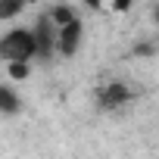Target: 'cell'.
I'll use <instances>...</instances> for the list:
<instances>
[{
  "mask_svg": "<svg viewBox=\"0 0 159 159\" xmlns=\"http://www.w3.org/2000/svg\"><path fill=\"white\" fill-rule=\"evenodd\" d=\"M38 56V44L31 28H10L7 34H0V59L7 66L10 62H28Z\"/></svg>",
  "mask_w": 159,
  "mask_h": 159,
  "instance_id": "cell-1",
  "label": "cell"
},
{
  "mask_svg": "<svg viewBox=\"0 0 159 159\" xmlns=\"http://www.w3.org/2000/svg\"><path fill=\"white\" fill-rule=\"evenodd\" d=\"M97 106L100 109H122L128 100H131V91H128V84L125 81H106V84H100L97 88Z\"/></svg>",
  "mask_w": 159,
  "mask_h": 159,
  "instance_id": "cell-2",
  "label": "cell"
},
{
  "mask_svg": "<svg viewBox=\"0 0 159 159\" xmlns=\"http://www.w3.org/2000/svg\"><path fill=\"white\" fill-rule=\"evenodd\" d=\"M81 38H84L81 19L72 22V25H66V28H56V50L62 56H72V53H78V47H81Z\"/></svg>",
  "mask_w": 159,
  "mask_h": 159,
  "instance_id": "cell-3",
  "label": "cell"
},
{
  "mask_svg": "<svg viewBox=\"0 0 159 159\" xmlns=\"http://www.w3.org/2000/svg\"><path fill=\"white\" fill-rule=\"evenodd\" d=\"M44 19H47L53 28H66V25L78 22V10H75V7H66V3H59V7H50Z\"/></svg>",
  "mask_w": 159,
  "mask_h": 159,
  "instance_id": "cell-4",
  "label": "cell"
},
{
  "mask_svg": "<svg viewBox=\"0 0 159 159\" xmlns=\"http://www.w3.org/2000/svg\"><path fill=\"white\" fill-rule=\"evenodd\" d=\"M22 10H25V7L19 3V0H0V22H10V19H16Z\"/></svg>",
  "mask_w": 159,
  "mask_h": 159,
  "instance_id": "cell-5",
  "label": "cell"
},
{
  "mask_svg": "<svg viewBox=\"0 0 159 159\" xmlns=\"http://www.w3.org/2000/svg\"><path fill=\"white\" fill-rule=\"evenodd\" d=\"M19 109V97L10 88H0V112H16Z\"/></svg>",
  "mask_w": 159,
  "mask_h": 159,
  "instance_id": "cell-6",
  "label": "cell"
},
{
  "mask_svg": "<svg viewBox=\"0 0 159 159\" xmlns=\"http://www.w3.org/2000/svg\"><path fill=\"white\" fill-rule=\"evenodd\" d=\"M7 75L13 78V81H25V78L31 75V66L28 62H10L7 66Z\"/></svg>",
  "mask_w": 159,
  "mask_h": 159,
  "instance_id": "cell-7",
  "label": "cell"
},
{
  "mask_svg": "<svg viewBox=\"0 0 159 159\" xmlns=\"http://www.w3.org/2000/svg\"><path fill=\"white\" fill-rule=\"evenodd\" d=\"M112 10H116V13H128V10H131V3H112Z\"/></svg>",
  "mask_w": 159,
  "mask_h": 159,
  "instance_id": "cell-8",
  "label": "cell"
}]
</instances>
